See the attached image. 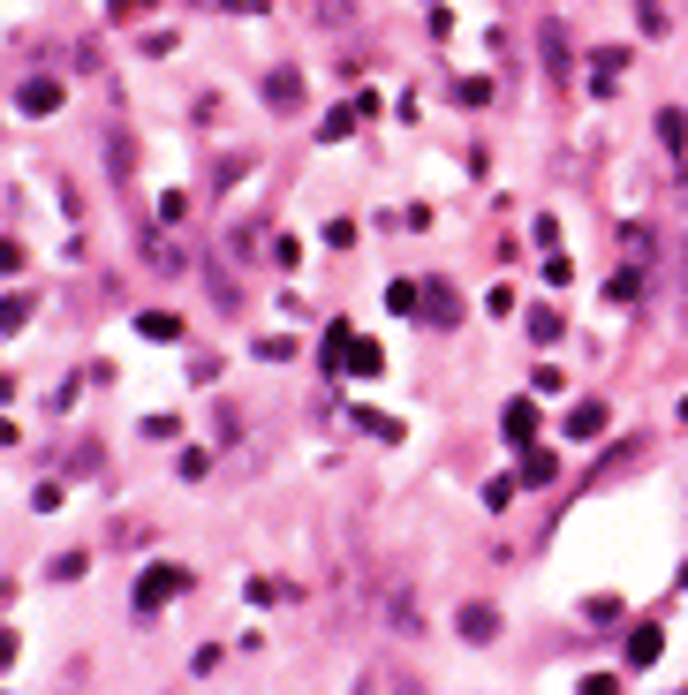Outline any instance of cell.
I'll list each match as a JSON object with an SVG mask.
<instances>
[{
    "label": "cell",
    "instance_id": "obj_12",
    "mask_svg": "<svg viewBox=\"0 0 688 695\" xmlns=\"http://www.w3.org/2000/svg\"><path fill=\"white\" fill-rule=\"evenodd\" d=\"M416 303H424V280H394V288H386V310H394V318H416Z\"/></svg>",
    "mask_w": 688,
    "mask_h": 695
},
{
    "label": "cell",
    "instance_id": "obj_10",
    "mask_svg": "<svg viewBox=\"0 0 688 695\" xmlns=\"http://www.w3.org/2000/svg\"><path fill=\"white\" fill-rule=\"evenodd\" d=\"M462 635H469V643H492V635H499V612H492V605H462Z\"/></svg>",
    "mask_w": 688,
    "mask_h": 695
},
{
    "label": "cell",
    "instance_id": "obj_24",
    "mask_svg": "<svg viewBox=\"0 0 688 695\" xmlns=\"http://www.w3.org/2000/svg\"><path fill=\"white\" fill-rule=\"evenodd\" d=\"M681 582H688V567H681Z\"/></svg>",
    "mask_w": 688,
    "mask_h": 695
},
{
    "label": "cell",
    "instance_id": "obj_21",
    "mask_svg": "<svg viewBox=\"0 0 688 695\" xmlns=\"http://www.w3.org/2000/svg\"><path fill=\"white\" fill-rule=\"evenodd\" d=\"M144 8H152V0H114V16H144Z\"/></svg>",
    "mask_w": 688,
    "mask_h": 695
},
{
    "label": "cell",
    "instance_id": "obj_5",
    "mask_svg": "<svg viewBox=\"0 0 688 695\" xmlns=\"http://www.w3.org/2000/svg\"><path fill=\"white\" fill-rule=\"evenodd\" d=\"M356 121H363V106H356V99H348V106H326V114H318V136H326V144H341Z\"/></svg>",
    "mask_w": 688,
    "mask_h": 695
},
{
    "label": "cell",
    "instance_id": "obj_23",
    "mask_svg": "<svg viewBox=\"0 0 688 695\" xmlns=\"http://www.w3.org/2000/svg\"><path fill=\"white\" fill-rule=\"evenodd\" d=\"M8 658H16V635H0V665H8Z\"/></svg>",
    "mask_w": 688,
    "mask_h": 695
},
{
    "label": "cell",
    "instance_id": "obj_8",
    "mask_svg": "<svg viewBox=\"0 0 688 695\" xmlns=\"http://www.w3.org/2000/svg\"><path fill=\"white\" fill-rule=\"evenodd\" d=\"M295 99H303V76H288V68H273V76H265V106H280V114H288Z\"/></svg>",
    "mask_w": 688,
    "mask_h": 695
},
{
    "label": "cell",
    "instance_id": "obj_11",
    "mask_svg": "<svg viewBox=\"0 0 688 695\" xmlns=\"http://www.w3.org/2000/svg\"><path fill=\"white\" fill-rule=\"evenodd\" d=\"M499 431H507V439L522 446V439H530V431H537V408H530V401H507V416H499Z\"/></svg>",
    "mask_w": 688,
    "mask_h": 695
},
{
    "label": "cell",
    "instance_id": "obj_7",
    "mask_svg": "<svg viewBox=\"0 0 688 695\" xmlns=\"http://www.w3.org/2000/svg\"><path fill=\"white\" fill-rule=\"evenodd\" d=\"M658 650H666V628H658V620H643V628L628 635V665H651Z\"/></svg>",
    "mask_w": 688,
    "mask_h": 695
},
{
    "label": "cell",
    "instance_id": "obj_13",
    "mask_svg": "<svg viewBox=\"0 0 688 695\" xmlns=\"http://www.w3.org/2000/svg\"><path fill=\"white\" fill-rule=\"evenodd\" d=\"M137 333H144V340H182V318H174V310H144Z\"/></svg>",
    "mask_w": 688,
    "mask_h": 695
},
{
    "label": "cell",
    "instance_id": "obj_2",
    "mask_svg": "<svg viewBox=\"0 0 688 695\" xmlns=\"http://www.w3.org/2000/svg\"><path fill=\"white\" fill-rule=\"evenodd\" d=\"M416 310H424L439 333H447V325H462V295H454L447 280H424V303H416Z\"/></svg>",
    "mask_w": 688,
    "mask_h": 695
},
{
    "label": "cell",
    "instance_id": "obj_22",
    "mask_svg": "<svg viewBox=\"0 0 688 695\" xmlns=\"http://www.w3.org/2000/svg\"><path fill=\"white\" fill-rule=\"evenodd\" d=\"M235 8H242V16H265V8H273V0H235Z\"/></svg>",
    "mask_w": 688,
    "mask_h": 695
},
{
    "label": "cell",
    "instance_id": "obj_19",
    "mask_svg": "<svg viewBox=\"0 0 688 695\" xmlns=\"http://www.w3.org/2000/svg\"><path fill=\"white\" fill-rule=\"evenodd\" d=\"M530 340H560V318H552V310H530Z\"/></svg>",
    "mask_w": 688,
    "mask_h": 695
},
{
    "label": "cell",
    "instance_id": "obj_18",
    "mask_svg": "<svg viewBox=\"0 0 688 695\" xmlns=\"http://www.w3.org/2000/svg\"><path fill=\"white\" fill-rule=\"evenodd\" d=\"M636 23H643L651 38H658V31H666V8H658V0H636Z\"/></svg>",
    "mask_w": 688,
    "mask_h": 695
},
{
    "label": "cell",
    "instance_id": "obj_6",
    "mask_svg": "<svg viewBox=\"0 0 688 695\" xmlns=\"http://www.w3.org/2000/svg\"><path fill=\"white\" fill-rule=\"evenodd\" d=\"M552 476H560V454L530 446V454H522V469H515V484H552Z\"/></svg>",
    "mask_w": 688,
    "mask_h": 695
},
{
    "label": "cell",
    "instance_id": "obj_1",
    "mask_svg": "<svg viewBox=\"0 0 688 695\" xmlns=\"http://www.w3.org/2000/svg\"><path fill=\"white\" fill-rule=\"evenodd\" d=\"M190 590V567H144L137 575V612H159L167 597H182Z\"/></svg>",
    "mask_w": 688,
    "mask_h": 695
},
{
    "label": "cell",
    "instance_id": "obj_20",
    "mask_svg": "<svg viewBox=\"0 0 688 695\" xmlns=\"http://www.w3.org/2000/svg\"><path fill=\"white\" fill-rule=\"evenodd\" d=\"M23 265V250H16V242H0V272H16Z\"/></svg>",
    "mask_w": 688,
    "mask_h": 695
},
{
    "label": "cell",
    "instance_id": "obj_14",
    "mask_svg": "<svg viewBox=\"0 0 688 695\" xmlns=\"http://www.w3.org/2000/svg\"><path fill=\"white\" fill-rule=\"evenodd\" d=\"M23 325H31V295H0V333H23Z\"/></svg>",
    "mask_w": 688,
    "mask_h": 695
},
{
    "label": "cell",
    "instance_id": "obj_3",
    "mask_svg": "<svg viewBox=\"0 0 688 695\" xmlns=\"http://www.w3.org/2000/svg\"><path fill=\"white\" fill-rule=\"evenodd\" d=\"M61 99H69V91L53 84V76H31V84L16 91V106H23V114H31V121H46V114H61Z\"/></svg>",
    "mask_w": 688,
    "mask_h": 695
},
{
    "label": "cell",
    "instance_id": "obj_15",
    "mask_svg": "<svg viewBox=\"0 0 688 695\" xmlns=\"http://www.w3.org/2000/svg\"><path fill=\"white\" fill-rule=\"evenodd\" d=\"M356 424H363V431H371V439H386V446H394V439H401V424H394V416H371V408H363Z\"/></svg>",
    "mask_w": 688,
    "mask_h": 695
},
{
    "label": "cell",
    "instance_id": "obj_16",
    "mask_svg": "<svg viewBox=\"0 0 688 695\" xmlns=\"http://www.w3.org/2000/svg\"><path fill=\"white\" fill-rule=\"evenodd\" d=\"M454 99H462V106H484V99H492V84H484V76H462V84H454Z\"/></svg>",
    "mask_w": 688,
    "mask_h": 695
},
{
    "label": "cell",
    "instance_id": "obj_17",
    "mask_svg": "<svg viewBox=\"0 0 688 695\" xmlns=\"http://www.w3.org/2000/svg\"><path fill=\"white\" fill-rule=\"evenodd\" d=\"M545 280H552V288H568V280H575V265H568L560 250H545Z\"/></svg>",
    "mask_w": 688,
    "mask_h": 695
},
{
    "label": "cell",
    "instance_id": "obj_4",
    "mask_svg": "<svg viewBox=\"0 0 688 695\" xmlns=\"http://www.w3.org/2000/svg\"><path fill=\"white\" fill-rule=\"evenodd\" d=\"M341 371H348V378H379V371H386V348H379V340H363V333H348Z\"/></svg>",
    "mask_w": 688,
    "mask_h": 695
},
{
    "label": "cell",
    "instance_id": "obj_9",
    "mask_svg": "<svg viewBox=\"0 0 688 695\" xmlns=\"http://www.w3.org/2000/svg\"><path fill=\"white\" fill-rule=\"evenodd\" d=\"M605 431V401H583V408H568V439H598Z\"/></svg>",
    "mask_w": 688,
    "mask_h": 695
}]
</instances>
